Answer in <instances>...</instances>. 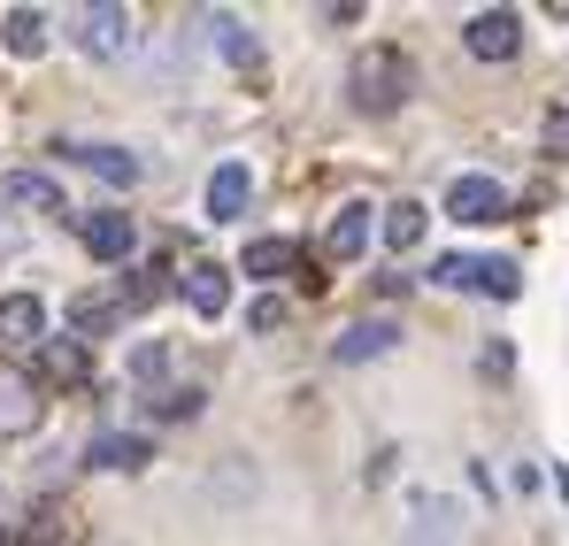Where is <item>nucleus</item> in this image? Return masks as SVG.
<instances>
[{
    "mask_svg": "<svg viewBox=\"0 0 569 546\" xmlns=\"http://www.w3.org/2000/svg\"><path fill=\"white\" fill-rule=\"evenodd\" d=\"M347 92H355V108H362V116H392V108L416 92V70H408V54H400V47H370V54L355 62Z\"/></svg>",
    "mask_w": 569,
    "mask_h": 546,
    "instance_id": "f257e3e1",
    "label": "nucleus"
},
{
    "mask_svg": "<svg viewBox=\"0 0 569 546\" xmlns=\"http://www.w3.org/2000/svg\"><path fill=\"white\" fill-rule=\"evenodd\" d=\"M462 47H470L477 62H508V54L523 47V16H516V8H485V16H470Z\"/></svg>",
    "mask_w": 569,
    "mask_h": 546,
    "instance_id": "f03ea898",
    "label": "nucleus"
},
{
    "mask_svg": "<svg viewBox=\"0 0 569 546\" xmlns=\"http://www.w3.org/2000/svg\"><path fill=\"white\" fill-rule=\"evenodd\" d=\"M39 416H47L39 385H31L23 369H0V439H23V431H39Z\"/></svg>",
    "mask_w": 569,
    "mask_h": 546,
    "instance_id": "7ed1b4c3",
    "label": "nucleus"
},
{
    "mask_svg": "<svg viewBox=\"0 0 569 546\" xmlns=\"http://www.w3.org/2000/svg\"><path fill=\"white\" fill-rule=\"evenodd\" d=\"M78 47H86V54H100V62H116V54L131 47V16H123L116 0L86 8V16H78Z\"/></svg>",
    "mask_w": 569,
    "mask_h": 546,
    "instance_id": "20e7f679",
    "label": "nucleus"
},
{
    "mask_svg": "<svg viewBox=\"0 0 569 546\" xmlns=\"http://www.w3.org/2000/svg\"><path fill=\"white\" fill-rule=\"evenodd\" d=\"M447 216H455V224H500V216H508V192L492 178H455L447 185Z\"/></svg>",
    "mask_w": 569,
    "mask_h": 546,
    "instance_id": "39448f33",
    "label": "nucleus"
},
{
    "mask_svg": "<svg viewBox=\"0 0 569 546\" xmlns=\"http://www.w3.org/2000/svg\"><path fill=\"white\" fill-rule=\"evenodd\" d=\"M78 231H86V247H93L100 262H123V255L139 247V224H131V216H116V208H100V216H78Z\"/></svg>",
    "mask_w": 569,
    "mask_h": 546,
    "instance_id": "423d86ee",
    "label": "nucleus"
},
{
    "mask_svg": "<svg viewBox=\"0 0 569 546\" xmlns=\"http://www.w3.org/2000/svg\"><path fill=\"white\" fill-rule=\"evenodd\" d=\"M186 308L192 316H223V308H231V270H223V262H192L186 270Z\"/></svg>",
    "mask_w": 569,
    "mask_h": 546,
    "instance_id": "0eeeda50",
    "label": "nucleus"
},
{
    "mask_svg": "<svg viewBox=\"0 0 569 546\" xmlns=\"http://www.w3.org/2000/svg\"><path fill=\"white\" fill-rule=\"evenodd\" d=\"M392 339H400V324H385V316H362V324H347V331H339V347H331V355H339V363H378Z\"/></svg>",
    "mask_w": 569,
    "mask_h": 546,
    "instance_id": "6e6552de",
    "label": "nucleus"
},
{
    "mask_svg": "<svg viewBox=\"0 0 569 546\" xmlns=\"http://www.w3.org/2000/svg\"><path fill=\"white\" fill-rule=\"evenodd\" d=\"M0 339H8V347H31V339H47V308H39L31 292H8V300H0Z\"/></svg>",
    "mask_w": 569,
    "mask_h": 546,
    "instance_id": "1a4fd4ad",
    "label": "nucleus"
},
{
    "mask_svg": "<svg viewBox=\"0 0 569 546\" xmlns=\"http://www.w3.org/2000/svg\"><path fill=\"white\" fill-rule=\"evenodd\" d=\"M323 247H331L339 262H355V255L370 247V208H362V200H347V208L331 216V231H323Z\"/></svg>",
    "mask_w": 569,
    "mask_h": 546,
    "instance_id": "9d476101",
    "label": "nucleus"
},
{
    "mask_svg": "<svg viewBox=\"0 0 569 546\" xmlns=\"http://www.w3.org/2000/svg\"><path fill=\"white\" fill-rule=\"evenodd\" d=\"M147 455H154V447H147L139 431H100L93 447H86V461H93V469H139Z\"/></svg>",
    "mask_w": 569,
    "mask_h": 546,
    "instance_id": "9b49d317",
    "label": "nucleus"
},
{
    "mask_svg": "<svg viewBox=\"0 0 569 546\" xmlns=\"http://www.w3.org/2000/svg\"><path fill=\"white\" fill-rule=\"evenodd\" d=\"M0 192H8L16 208H47V216H70V208H62V185L39 178V170H16V178H0Z\"/></svg>",
    "mask_w": 569,
    "mask_h": 546,
    "instance_id": "f8f14e48",
    "label": "nucleus"
},
{
    "mask_svg": "<svg viewBox=\"0 0 569 546\" xmlns=\"http://www.w3.org/2000/svg\"><path fill=\"white\" fill-rule=\"evenodd\" d=\"M247 192H254V185H247V170H239V162H223V170L208 178V216H216V224H231V216L247 208Z\"/></svg>",
    "mask_w": 569,
    "mask_h": 546,
    "instance_id": "ddd939ff",
    "label": "nucleus"
},
{
    "mask_svg": "<svg viewBox=\"0 0 569 546\" xmlns=\"http://www.w3.org/2000/svg\"><path fill=\"white\" fill-rule=\"evenodd\" d=\"M0 39H8V54H39L47 47V16L39 8H8L0 16Z\"/></svg>",
    "mask_w": 569,
    "mask_h": 546,
    "instance_id": "4468645a",
    "label": "nucleus"
},
{
    "mask_svg": "<svg viewBox=\"0 0 569 546\" xmlns=\"http://www.w3.org/2000/svg\"><path fill=\"white\" fill-rule=\"evenodd\" d=\"M62 155H78L93 178H108V185H139V162L123 155V147H62Z\"/></svg>",
    "mask_w": 569,
    "mask_h": 546,
    "instance_id": "2eb2a0df",
    "label": "nucleus"
},
{
    "mask_svg": "<svg viewBox=\"0 0 569 546\" xmlns=\"http://www.w3.org/2000/svg\"><path fill=\"white\" fill-rule=\"evenodd\" d=\"M239 270H247V277H278V270H300V247H292V239H254Z\"/></svg>",
    "mask_w": 569,
    "mask_h": 546,
    "instance_id": "dca6fc26",
    "label": "nucleus"
},
{
    "mask_svg": "<svg viewBox=\"0 0 569 546\" xmlns=\"http://www.w3.org/2000/svg\"><path fill=\"white\" fill-rule=\"evenodd\" d=\"M416 239H423V208H416V200H392V208H385V247L408 255Z\"/></svg>",
    "mask_w": 569,
    "mask_h": 546,
    "instance_id": "f3484780",
    "label": "nucleus"
},
{
    "mask_svg": "<svg viewBox=\"0 0 569 546\" xmlns=\"http://www.w3.org/2000/svg\"><path fill=\"white\" fill-rule=\"evenodd\" d=\"M455 532V508L447 500H416V546H447Z\"/></svg>",
    "mask_w": 569,
    "mask_h": 546,
    "instance_id": "a211bd4d",
    "label": "nucleus"
},
{
    "mask_svg": "<svg viewBox=\"0 0 569 546\" xmlns=\"http://www.w3.org/2000/svg\"><path fill=\"white\" fill-rule=\"evenodd\" d=\"M477 292H492V300H516V292H523V270L492 255V262H477Z\"/></svg>",
    "mask_w": 569,
    "mask_h": 546,
    "instance_id": "6ab92c4d",
    "label": "nucleus"
},
{
    "mask_svg": "<svg viewBox=\"0 0 569 546\" xmlns=\"http://www.w3.org/2000/svg\"><path fill=\"white\" fill-rule=\"evenodd\" d=\"M431 285H455V292H477V255H439V262H431Z\"/></svg>",
    "mask_w": 569,
    "mask_h": 546,
    "instance_id": "aec40b11",
    "label": "nucleus"
},
{
    "mask_svg": "<svg viewBox=\"0 0 569 546\" xmlns=\"http://www.w3.org/2000/svg\"><path fill=\"white\" fill-rule=\"evenodd\" d=\"M208 31H216V47H223V54H231V62H239V70H247V62H254V54H262V47H254V39H247V31H239V23H231V16H216V23H208Z\"/></svg>",
    "mask_w": 569,
    "mask_h": 546,
    "instance_id": "412c9836",
    "label": "nucleus"
},
{
    "mask_svg": "<svg viewBox=\"0 0 569 546\" xmlns=\"http://www.w3.org/2000/svg\"><path fill=\"white\" fill-rule=\"evenodd\" d=\"M47 377H86V347L78 339H54L47 347Z\"/></svg>",
    "mask_w": 569,
    "mask_h": 546,
    "instance_id": "4be33fe9",
    "label": "nucleus"
},
{
    "mask_svg": "<svg viewBox=\"0 0 569 546\" xmlns=\"http://www.w3.org/2000/svg\"><path fill=\"white\" fill-rule=\"evenodd\" d=\"M108 316H116L108 300H78V308H70V324H78V339H100V331H108Z\"/></svg>",
    "mask_w": 569,
    "mask_h": 546,
    "instance_id": "5701e85b",
    "label": "nucleus"
},
{
    "mask_svg": "<svg viewBox=\"0 0 569 546\" xmlns=\"http://www.w3.org/2000/svg\"><path fill=\"white\" fill-rule=\"evenodd\" d=\"M539 131H547V155L569 162V108H547V123H539Z\"/></svg>",
    "mask_w": 569,
    "mask_h": 546,
    "instance_id": "b1692460",
    "label": "nucleus"
},
{
    "mask_svg": "<svg viewBox=\"0 0 569 546\" xmlns=\"http://www.w3.org/2000/svg\"><path fill=\"white\" fill-rule=\"evenodd\" d=\"M247 324H254V331H278V324H284V300H254V308H247Z\"/></svg>",
    "mask_w": 569,
    "mask_h": 546,
    "instance_id": "393cba45",
    "label": "nucleus"
},
{
    "mask_svg": "<svg viewBox=\"0 0 569 546\" xmlns=\"http://www.w3.org/2000/svg\"><path fill=\"white\" fill-rule=\"evenodd\" d=\"M162 363H170L162 347H139V355H131V369H139V377H162Z\"/></svg>",
    "mask_w": 569,
    "mask_h": 546,
    "instance_id": "a878e982",
    "label": "nucleus"
},
{
    "mask_svg": "<svg viewBox=\"0 0 569 546\" xmlns=\"http://www.w3.org/2000/svg\"><path fill=\"white\" fill-rule=\"evenodd\" d=\"M0 546H8V532H0Z\"/></svg>",
    "mask_w": 569,
    "mask_h": 546,
    "instance_id": "bb28decb",
    "label": "nucleus"
}]
</instances>
